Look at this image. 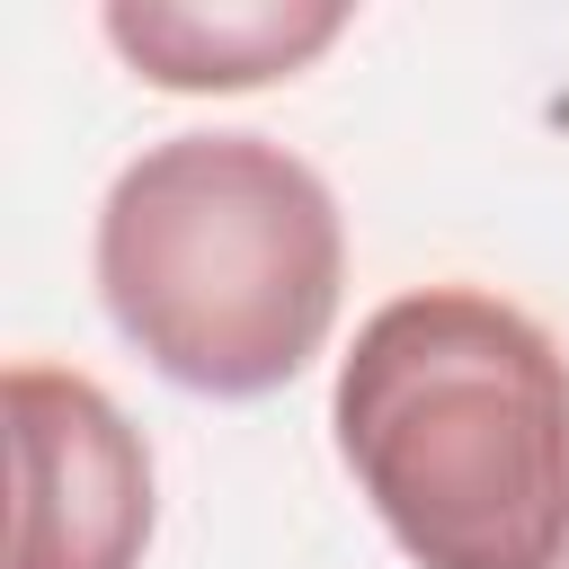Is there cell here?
Masks as SVG:
<instances>
[{"label":"cell","instance_id":"cell-2","mask_svg":"<svg viewBox=\"0 0 569 569\" xmlns=\"http://www.w3.org/2000/svg\"><path fill=\"white\" fill-rule=\"evenodd\" d=\"M347 231L311 160L267 133H169L98 204V293L178 391H284L338 320Z\"/></svg>","mask_w":569,"mask_h":569},{"label":"cell","instance_id":"cell-3","mask_svg":"<svg viewBox=\"0 0 569 569\" xmlns=\"http://www.w3.org/2000/svg\"><path fill=\"white\" fill-rule=\"evenodd\" d=\"M9 569H142L151 453L89 373L9 365Z\"/></svg>","mask_w":569,"mask_h":569},{"label":"cell","instance_id":"cell-4","mask_svg":"<svg viewBox=\"0 0 569 569\" xmlns=\"http://www.w3.org/2000/svg\"><path fill=\"white\" fill-rule=\"evenodd\" d=\"M347 36L338 0H116L107 44L151 80V89H267L293 80L311 53Z\"/></svg>","mask_w":569,"mask_h":569},{"label":"cell","instance_id":"cell-1","mask_svg":"<svg viewBox=\"0 0 569 569\" xmlns=\"http://www.w3.org/2000/svg\"><path fill=\"white\" fill-rule=\"evenodd\" d=\"M329 427L418 569H569V356L516 302L480 284L382 302Z\"/></svg>","mask_w":569,"mask_h":569}]
</instances>
